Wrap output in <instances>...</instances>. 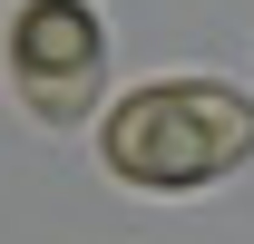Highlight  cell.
<instances>
[{
    "label": "cell",
    "mask_w": 254,
    "mask_h": 244,
    "mask_svg": "<svg viewBox=\"0 0 254 244\" xmlns=\"http://www.w3.org/2000/svg\"><path fill=\"white\" fill-rule=\"evenodd\" d=\"M108 176L147 185V195H186V185H215L254 156V98L225 88V78H157L108 108Z\"/></svg>",
    "instance_id": "1"
},
{
    "label": "cell",
    "mask_w": 254,
    "mask_h": 244,
    "mask_svg": "<svg viewBox=\"0 0 254 244\" xmlns=\"http://www.w3.org/2000/svg\"><path fill=\"white\" fill-rule=\"evenodd\" d=\"M10 78L39 118H88L108 78V30L88 0H20L10 20Z\"/></svg>",
    "instance_id": "2"
}]
</instances>
